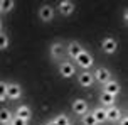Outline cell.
Masks as SVG:
<instances>
[{
    "mask_svg": "<svg viewBox=\"0 0 128 125\" xmlns=\"http://www.w3.org/2000/svg\"><path fill=\"white\" fill-rule=\"evenodd\" d=\"M126 19H128V14H126V10H125V12H123V20L126 22Z\"/></svg>",
    "mask_w": 128,
    "mask_h": 125,
    "instance_id": "25",
    "label": "cell"
},
{
    "mask_svg": "<svg viewBox=\"0 0 128 125\" xmlns=\"http://www.w3.org/2000/svg\"><path fill=\"white\" fill-rule=\"evenodd\" d=\"M47 125H56V123H54V122L51 120V122H47Z\"/></svg>",
    "mask_w": 128,
    "mask_h": 125,
    "instance_id": "27",
    "label": "cell"
},
{
    "mask_svg": "<svg viewBox=\"0 0 128 125\" xmlns=\"http://www.w3.org/2000/svg\"><path fill=\"white\" fill-rule=\"evenodd\" d=\"M49 54H51V58L54 61L62 59V56H64V44H62V42H52L51 47H49Z\"/></svg>",
    "mask_w": 128,
    "mask_h": 125,
    "instance_id": "7",
    "label": "cell"
},
{
    "mask_svg": "<svg viewBox=\"0 0 128 125\" xmlns=\"http://www.w3.org/2000/svg\"><path fill=\"white\" fill-rule=\"evenodd\" d=\"M22 86L19 83H7V98L10 100H19L22 96Z\"/></svg>",
    "mask_w": 128,
    "mask_h": 125,
    "instance_id": "4",
    "label": "cell"
},
{
    "mask_svg": "<svg viewBox=\"0 0 128 125\" xmlns=\"http://www.w3.org/2000/svg\"><path fill=\"white\" fill-rule=\"evenodd\" d=\"M83 51H84L83 46H81L79 42H76V41H71L69 44L66 46V54H68L69 58H72V59H76V58L83 53Z\"/></svg>",
    "mask_w": 128,
    "mask_h": 125,
    "instance_id": "5",
    "label": "cell"
},
{
    "mask_svg": "<svg viewBox=\"0 0 128 125\" xmlns=\"http://www.w3.org/2000/svg\"><path fill=\"white\" fill-rule=\"evenodd\" d=\"M5 125H10V123H5Z\"/></svg>",
    "mask_w": 128,
    "mask_h": 125,
    "instance_id": "29",
    "label": "cell"
},
{
    "mask_svg": "<svg viewBox=\"0 0 128 125\" xmlns=\"http://www.w3.org/2000/svg\"><path fill=\"white\" fill-rule=\"evenodd\" d=\"M52 122H54L56 125H71L69 117H68V115H64V113H59V115H56Z\"/></svg>",
    "mask_w": 128,
    "mask_h": 125,
    "instance_id": "19",
    "label": "cell"
},
{
    "mask_svg": "<svg viewBox=\"0 0 128 125\" xmlns=\"http://www.w3.org/2000/svg\"><path fill=\"white\" fill-rule=\"evenodd\" d=\"M14 117H17V118H22V120H26V122H29L32 117V112H30V108L27 105H20L17 110H15V113H14Z\"/></svg>",
    "mask_w": 128,
    "mask_h": 125,
    "instance_id": "14",
    "label": "cell"
},
{
    "mask_svg": "<svg viewBox=\"0 0 128 125\" xmlns=\"http://www.w3.org/2000/svg\"><path fill=\"white\" fill-rule=\"evenodd\" d=\"M0 14H2V9H0Z\"/></svg>",
    "mask_w": 128,
    "mask_h": 125,
    "instance_id": "28",
    "label": "cell"
},
{
    "mask_svg": "<svg viewBox=\"0 0 128 125\" xmlns=\"http://www.w3.org/2000/svg\"><path fill=\"white\" fill-rule=\"evenodd\" d=\"M10 46V39L5 32H0V51H5L7 47Z\"/></svg>",
    "mask_w": 128,
    "mask_h": 125,
    "instance_id": "20",
    "label": "cell"
},
{
    "mask_svg": "<svg viewBox=\"0 0 128 125\" xmlns=\"http://www.w3.org/2000/svg\"><path fill=\"white\" fill-rule=\"evenodd\" d=\"M29 122H26V120H22V118H17V117H14L12 122H10V125H27Z\"/></svg>",
    "mask_w": 128,
    "mask_h": 125,
    "instance_id": "23",
    "label": "cell"
},
{
    "mask_svg": "<svg viewBox=\"0 0 128 125\" xmlns=\"http://www.w3.org/2000/svg\"><path fill=\"white\" fill-rule=\"evenodd\" d=\"M71 108H72V112L76 113V115H81V117H83L84 113H88V110H90L88 101H86V100H81V98L74 100L72 105H71Z\"/></svg>",
    "mask_w": 128,
    "mask_h": 125,
    "instance_id": "6",
    "label": "cell"
},
{
    "mask_svg": "<svg viewBox=\"0 0 128 125\" xmlns=\"http://www.w3.org/2000/svg\"><path fill=\"white\" fill-rule=\"evenodd\" d=\"M81 123L83 125H98V122L94 120V117L91 113H84L83 117H81Z\"/></svg>",
    "mask_w": 128,
    "mask_h": 125,
    "instance_id": "21",
    "label": "cell"
},
{
    "mask_svg": "<svg viewBox=\"0 0 128 125\" xmlns=\"http://www.w3.org/2000/svg\"><path fill=\"white\" fill-rule=\"evenodd\" d=\"M104 110H106V120H108V122H118V120L122 118V110H120V108H118V106H110V108H104Z\"/></svg>",
    "mask_w": 128,
    "mask_h": 125,
    "instance_id": "13",
    "label": "cell"
},
{
    "mask_svg": "<svg viewBox=\"0 0 128 125\" xmlns=\"http://www.w3.org/2000/svg\"><path fill=\"white\" fill-rule=\"evenodd\" d=\"M103 91H104V93H110V95H113V96H116L118 93L122 91V86L118 85V81L110 79L108 83H104V85H103Z\"/></svg>",
    "mask_w": 128,
    "mask_h": 125,
    "instance_id": "12",
    "label": "cell"
},
{
    "mask_svg": "<svg viewBox=\"0 0 128 125\" xmlns=\"http://www.w3.org/2000/svg\"><path fill=\"white\" fill-rule=\"evenodd\" d=\"M15 7V2L14 0H0V9H2V14H8Z\"/></svg>",
    "mask_w": 128,
    "mask_h": 125,
    "instance_id": "18",
    "label": "cell"
},
{
    "mask_svg": "<svg viewBox=\"0 0 128 125\" xmlns=\"http://www.w3.org/2000/svg\"><path fill=\"white\" fill-rule=\"evenodd\" d=\"M91 115L94 117V120L98 122V125H100V123H103V122L106 120V110H104L103 106H96L94 110L91 112Z\"/></svg>",
    "mask_w": 128,
    "mask_h": 125,
    "instance_id": "16",
    "label": "cell"
},
{
    "mask_svg": "<svg viewBox=\"0 0 128 125\" xmlns=\"http://www.w3.org/2000/svg\"><path fill=\"white\" fill-rule=\"evenodd\" d=\"M93 78H94V81H98L100 85H104V83H108L111 78V73H110L108 68H103V66H100V68H96L94 73H93Z\"/></svg>",
    "mask_w": 128,
    "mask_h": 125,
    "instance_id": "1",
    "label": "cell"
},
{
    "mask_svg": "<svg viewBox=\"0 0 128 125\" xmlns=\"http://www.w3.org/2000/svg\"><path fill=\"white\" fill-rule=\"evenodd\" d=\"M7 83L0 81V101H7Z\"/></svg>",
    "mask_w": 128,
    "mask_h": 125,
    "instance_id": "22",
    "label": "cell"
},
{
    "mask_svg": "<svg viewBox=\"0 0 128 125\" xmlns=\"http://www.w3.org/2000/svg\"><path fill=\"white\" fill-rule=\"evenodd\" d=\"M93 61H94V59H93V56H91L88 51H83V53H81V54L76 58L78 66H79V68H83L84 71H88L91 66H93Z\"/></svg>",
    "mask_w": 128,
    "mask_h": 125,
    "instance_id": "3",
    "label": "cell"
},
{
    "mask_svg": "<svg viewBox=\"0 0 128 125\" xmlns=\"http://www.w3.org/2000/svg\"><path fill=\"white\" fill-rule=\"evenodd\" d=\"M37 14H39V19L42 22H52V19H54V9L51 5H42Z\"/></svg>",
    "mask_w": 128,
    "mask_h": 125,
    "instance_id": "10",
    "label": "cell"
},
{
    "mask_svg": "<svg viewBox=\"0 0 128 125\" xmlns=\"http://www.w3.org/2000/svg\"><path fill=\"white\" fill-rule=\"evenodd\" d=\"M2 27H4V24H2V19H0V32H2Z\"/></svg>",
    "mask_w": 128,
    "mask_h": 125,
    "instance_id": "26",
    "label": "cell"
},
{
    "mask_svg": "<svg viewBox=\"0 0 128 125\" xmlns=\"http://www.w3.org/2000/svg\"><path fill=\"white\" fill-rule=\"evenodd\" d=\"M44 125H47V123H44Z\"/></svg>",
    "mask_w": 128,
    "mask_h": 125,
    "instance_id": "30",
    "label": "cell"
},
{
    "mask_svg": "<svg viewBox=\"0 0 128 125\" xmlns=\"http://www.w3.org/2000/svg\"><path fill=\"white\" fill-rule=\"evenodd\" d=\"M101 47L106 54H115L118 51V42H116L113 37H104L101 41Z\"/></svg>",
    "mask_w": 128,
    "mask_h": 125,
    "instance_id": "8",
    "label": "cell"
},
{
    "mask_svg": "<svg viewBox=\"0 0 128 125\" xmlns=\"http://www.w3.org/2000/svg\"><path fill=\"white\" fill-rule=\"evenodd\" d=\"M59 73L62 78H72L76 74V66L71 61H61L59 63Z\"/></svg>",
    "mask_w": 128,
    "mask_h": 125,
    "instance_id": "2",
    "label": "cell"
},
{
    "mask_svg": "<svg viewBox=\"0 0 128 125\" xmlns=\"http://www.w3.org/2000/svg\"><path fill=\"white\" fill-rule=\"evenodd\" d=\"M115 98H116V96H113V95L101 91V95H100L101 106H103V108H110V106H113V105H115Z\"/></svg>",
    "mask_w": 128,
    "mask_h": 125,
    "instance_id": "15",
    "label": "cell"
},
{
    "mask_svg": "<svg viewBox=\"0 0 128 125\" xmlns=\"http://www.w3.org/2000/svg\"><path fill=\"white\" fill-rule=\"evenodd\" d=\"M120 125H128V118H126V115H122V118H120Z\"/></svg>",
    "mask_w": 128,
    "mask_h": 125,
    "instance_id": "24",
    "label": "cell"
},
{
    "mask_svg": "<svg viewBox=\"0 0 128 125\" xmlns=\"http://www.w3.org/2000/svg\"><path fill=\"white\" fill-rule=\"evenodd\" d=\"M14 118V113L8 110V108H0V123L5 125V123H10Z\"/></svg>",
    "mask_w": 128,
    "mask_h": 125,
    "instance_id": "17",
    "label": "cell"
},
{
    "mask_svg": "<svg viewBox=\"0 0 128 125\" xmlns=\"http://www.w3.org/2000/svg\"><path fill=\"white\" fill-rule=\"evenodd\" d=\"M74 9H76V5H74V2H71V0H62V2L58 4L59 14H61V15H66V17L74 12Z\"/></svg>",
    "mask_w": 128,
    "mask_h": 125,
    "instance_id": "9",
    "label": "cell"
},
{
    "mask_svg": "<svg viewBox=\"0 0 128 125\" xmlns=\"http://www.w3.org/2000/svg\"><path fill=\"white\" fill-rule=\"evenodd\" d=\"M78 83H79V86H83V88H90V86H93V83H94L93 73H90V71L79 73V76H78Z\"/></svg>",
    "mask_w": 128,
    "mask_h": 125,
    "instance_id": "11",
    "label": "cell"
}]
</instances>
